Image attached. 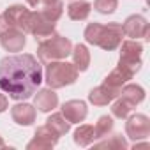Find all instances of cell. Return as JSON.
<instances>
[{
	"instance_id": "1",
	"label": "cell",
	"mask_w": 150,
	"mask_h": 150,
	"mask_svg": "<svg viewBox=\"0 0 150 150\" xmlns=\"http://www.w3.org/2000/svg\"><path fill=\"white\" fill-rule=\"evenodd\" d=\"M42 81V67L30 53L9 55L0 60V88L16 101L28 99Z\"/></svg>"
},
{
	"instance_id": "2",
	"label": "cell",
	"mask_w": 150,
	"mask_h": 150,
	"mask_svg": "<svg viewBox=\"0 0 150 150\" xmlns=\"http://www.w3.org/2000/svg\"><path fill=\"white\" fill-rule=\"evenodd\" d=\"M124 37V30L120 23H108V25H101V23H88L85 28V41L88 44L99 46L106 51H111L115 48L120 46Z\"/></svg>"
},
{
	"instance_id": "3",
	"label": "cell",
	"mask_w": 150,
	"mask_h": 150,
	"mask_svg": "<svg viewBox=\"0 0 150 150\" xmlns=\"http://www.w3.org/2000/svg\"><path fill=\"white\" fill-rule=\"evenodd\" d=\"M80 71L74 67V64L62 62V60H51L46 65V83L50 88H62L67 85H72L78 80Z\"/></svg>"
},
{
	"instance_id": "4",
	"label": "cell",
	"mask_w": 150,
	"mask_h": 150,
	"mask_svg": "<svg viewBox=\"0 0 150 150\" xmlns=\"http://www.w3.org/2000/svg\"><path fill=\"white\" fill-rule=\"evenodd\" d=\"M72 51V42L58 34L50 35L37 46V57L42 62H51V60H64L71 55Z\"/></svg>"
},
{
	"instance_id": "5",
	"label": "cell",
	"mask_w": 150,
	"mask_h": 150,
	"mask_svg": "<svg viewBox=\"0 0 150 150\" xmlns=\"http://www.w3.org/2000/svg\"><path fill=\"white\" fill-rule=\"evenodd\" d=\"M120 60H118V67H122L124 71H127L131 76L141 69V53H143V44L134 41H124L120 42Z\"/></svg>"
},
{
	"instance_id": "6",
	"label": "cell",
	"mask_w": 150,
	"mask_h": 150,
	"mask_svg": "<svg viewBox=\"0 0 150 150\" xmlns=\"http://www.w3.org/2000/svg\"><path fill=\"white\" fill-rule=\"evenodd\" d=\"M28 18L30 11L25 6H11L7 7L2 14H0V32H4L7 28H18L21 32H28Z\"/></svg>"
},
{
	"instance_id": "7",
	"label": "cell",
	"mask_w": 150,
	"mask_h": 150,
	"mask_svg": "<svg viewBox=\"0 0 150 150\" xmlns=\"http://www.w3.org/2000/svg\"><path fill=\"white\" fill-rule=\"evenodd\" d=\"M125 134L132 139V141H139V139H146L150 136V118L143 113H136L127 117L125 122Z\"/></svg>"
},
{
	"instance_id": "8",
	"label": "cell",
	"mask_w": 150,
	"mask_h": 150,
	"mask_svg": "<svg viewBox=\"0 0 150 150\" xmlns=\"http://www.w3.org/2000/svg\"><path fill=\"white\" fill-rule=\"evenodd\" d=\"M28 32L32 35H35V39H46V37L55 34V21L48 20L41 11H35V13L30 11Z\"/></svg>"
},
{
	"instance_id": "9",
	"label": "cell",
	"mask_w": 150,
	"mask_h": 150,
	"mask_svg": "<svg viewBox=\"0 0 150 150\" xmlns=\"http://www.w3.org/2000/svg\"><path fill=\"white\" fill-rule=\"evenodd\" d=\"M122 30H124V34L127 35V37H132V39H145V41H148L150 37V23L146 21V18L145 16H141V14H132V16H129L125 21H124V25H122Z\"/></svg>"
},
{
	"instance_id": "10",
	"label": "cell",
	"mask_w": 150,
	"mask_h": 150,
	"mask_svg": "<svg viewBox=\"0 0 150 150\" xmlns=\"http://www.w3.org/2000/svg\"><path fill=\"white\" fill-rule=\"evenodd\" d=\"M57 141H58V136L44 124V125H41V127H37L35 129V132H34V139L27 145V148L28 150H42V148H53L55 145H57Z\"/></svg>"
},
{
	"instance_id": "11",
	"label": "cell",
	"mask_w": 150,
	"mask_h": 150,
	"mask_svg": "<svg viewBox=\"0 0 150 150\" xmlns=\"http://www.w3.org/2000/svg\"><path fill=\"white\" fill-rule=\"evenodd\" d=\"M62 115L65 117V120L69 124H80L87 118L88 110H87V104L83 101L72 99V101H67L62 104Z\"/></svg>"
},
{
	"instance_id": "12",
	"label": "cell",
	"mask_w": 150,
	"mask_h": 150,
	"mask_svg": "<svg viewBox=\"0 0 150 150\" xmlns=\"http://www.w3.org/2000/svg\"><path fill=\"white\" fill-rule=\"evenodd\" d=\"M0 44L4 46L6 51H21L27 44L25 32L18 28H7L4 32H0Z\"/></svg>"
},
{
	"instance_id": "13",
	"label": "cell",
	"mask_w": 150,
	"mask_h": 150,
	"mask_svg": "<svg viewBox=\"0 0 150 150\" xmlns=\"http://www.w3.org/2000/svg\"><path fill=\"white\" fill-rule=\"evenodd\" d=\"M118 94H120L118 88H111V87H108V85L103 83V85H99V87H96V88L90 90L88 101H90L94 106H106V104H110L113 99H117Z\"/></svg>"
},
{
	"instance_id": "14",
	"label": "cell",
	"mask_w": 150,
	"mask_h": 150,
	"mask_svg": "<svg viewBox=\"0 0 150 150\" xmlns=\"http://www.w3.org/2000/svg\"><path fill=\"white\" fill-rule=\"evenodd\" d=\"M11 117L18 125H30L35 122V108L28 103H20L11 108Z\"/></svg>"
},
{
	"instance_id": "15",
	"label": "cell",
	"mask_w": 150,
	"mask_h": 150,
	"mask_svg": "<svg viewBox=\"0 0 150 150\" xmlns=\"http://www.w3.org/2000/svg\"><path fill=\"white\" fill-rule=\"evenodd\" d=\"M34 106L42 111V113H48L51 110H55L58 106V96L53 92V88H42L35 94L34 97Z\"/></svg>"
},
{
	"instance_id": "16",
	"label": "cell",
	"mask_w": 150,
	"mask_h": 150,
	"mask_svg": "<svg viewBox=\"0 0 150 150\" xmlns=\"http://www.w3.org/2000/svg\"><path fill=\"white\" fill-rule=\"evenodd\" d=\"M90 11H92V6L87 2V0H74L67 6V14L71 20L74 21H83L90 16Z\"/></svg>"
},
{
	"instance_id": "17",
	"label": "cell",
	"mask_w": 150,
	"mask_h": 150,
	"mask_svg": "<svg viewBox=\"0 0 150 150\" xmlns=\"http://www.w3.org/2000/svg\"><path fill=\"white\" fill-rule=\"evenodd\" d=\"M71 55H72V64H74V67H76L80 72H85V71L88 69V65H90V53H88V50H87L85 44H76V46H72Z\"/></svg>"
},
{
	"instance_id": "18",
	"label": "cell",
	"mask_w": 150,
	"mask_h": 150,
	"mask_svg": "<svg viewBox=\"0 0 150 150\" xmlns=\"http://www.w3.org/2000/svg\"><path fill=\"white\" fill-rule=\"evenodd\" d=\"M132 76H131V74L127 72V71H124L122 67H115L110 74H108V76L104 78V85H108V87H111V88H122L129 80H131Z\"/></svg>"
},
{
	"instance_id": "19",
	"label": "cell",
	"mask_w": 150,
	"mask_h": 150,
	"mask_svg": "<svg viewBox=\"0 0 150 150\" xmlns=\"http://www.w3.org/2000/svg\"><path fill=\"white\" fill-rule=\"evenodd\" d=\"M118 96L124 97V99H127L132 106H136V104H139L145 99V88L139 87V85H136V83H129V85H124L120 88Z\"/></svg>"
},
{
	"instance_id": "20",
	"label": "cell",
	"mask_w": 150,
	"mask_h": 150,
	"mask_svg": "<svg viewBox=\"0 0 150 150\" xmlns=\"http://www.w3.org/2000/svg\"><path fill=\"white\" fill-rule=\"evenodd\" d=\"M97 138H96V131H94V125H80L76 131H74V143L78 146H88L90 143H94Z\"/></svg>"
},
{
	"instance_id": "21",
	"label": "cell",
	"mask_w": 150,
	"mask_h": 150,
	"mask_svg": "<svg viewBox=\"0 0 150 150\" xmlns=\"http://www.w3.org/2000/svg\"><path fill=\"white\" fill-rule=\"evenodd\" d=\"M46 125H48L58 138L64 136V134H67V132H69V127H71V124L65 120V117H64L62 113H55V115L48 117Z\"/></svg>"
},
{
	"instance_id": "22",
	"label": "cell",
	"mask_w": 150,
	"mask_h": 150,
	"mask_svg": "<svg viewBox=\"0 0 150 150\" xmlns=\"http://www.w3.org/2000/svg\"><path fill=\"white\" fill-rule=\"evenodd\" d=\"M94 146H96V148H117V150H125L129 145H127V141L124 139L122 134H111L108 139L99 141V143H96Z\"/></svg>"
},
{
	"instance_id": "23",
	"label": "cell",
	"mask_w": 150,
	"mask_h": 150,
	"mask_svg": "<svg viewBox=\"0 0 150 150\" xmlns=\"http://www.w3.org/2000/svg\"><path fill=\"white\" fill-rule=\"evenodd\" d=\"M132 108H134V106H132L127 99L120 97L118 101H115V103H113V106H111V115H113V117H117V118H127V117L131 115Z\"/></svg>"
},
{
	"instance_id": "24",
	"label": "cell",
	"mask_w": 150,
	"mask_h": 150,
	"mask_svg": "<svg viewBox=\"0 0 150 150\" xmlns=\"http://www.w3.org/2000/svg\"><path fill=\"white\" fill-rule=\"evenodd\" d=\"M41 13L48 18V20H51V21H58V18L62 16V13H64V4L60 2V0H57V2H53V4H50V6H42L41 7Z\"/></svg>"
},
{
	"instance_id": "25",
	"label": "cell",
	"mask_w": 150,
	"mask_h": 150,
	"mask_svg": "<svg viewBox=\"0 0 150 150\" xmlns=\"http://www.w3.org/2000/svg\"><path fill=\"white\" fill-rule=\"evenodd\" d=\"M111 129H113V118L108 117V115H103V117L97 120L96 127H94L96 138H106V136L111 132Z\"/></svg>"
},
{
	"instance_id": "26",
	"label": "cell",
	"mask_w": 150,
	"mask_h": 150,
	"mask_svg": "<svg viewBox=\"0 0 150 150\" xmlns=\"http://www.w3.org/2000/svg\"><path fill=\"white\" fill-rule=\"evenodd\" d=\"M118 7V0H96L94 9L101 14H111Z\"/></svg>"
},
{
	"instance_id": "27",
	"label": "cell",
	"mask_w": 150,
	"mask_h": 150,
	"mask_svg": "<svg viewBox=\"0 0 150 150\" xmlns=\"http://www.w3.org/2000/svg\"><path fill=\"white\" fill-rule=\"evenodd\" d=\"M7 108H9V101H7V97H6L4 94H0V113H4Z\"/></svg>"
},
{
	"instance_id": "28",
	"label": "cell",
	"mask_w": 150,
	"mask_h": 150,
	"mask_svg": "<svg viewBox=\"0 0 150 150\" xmlns=\"http://www.w3.org/2000/svg\"><path fill=\"white\" fill-rule=\"evenodd\" d=\"M53 2H57V0H39V7H42V6H50V4H53Z\"/></svg>"
},
{
	"instance_id": "29",
	"label": "cell",
	"mask_w": 150,
	"mask_h": 150,
	"mask_svg": "<svg viewBox=\"0 0 150 150\" xmlns=\"http://www.w3.org/2000/svg\"><path fill=\"white\" fill-rule=\"evenodd\" d=\"M30 7H39V0H27Z\"/></svg>"
},
{
	"instance_id": "30",
	"label": "cell",
	"mask_w": 150,
	"mask_h": 150,
	"mask_svg": "<svg viewBox=\"0 0 150 150\" xmlns=\"http://www.w3.org/2000/svg\"><path fill=\"white\" fill-rule=\"evenodd\" d=\"M0 148H6V143H4V139L0 138Z\"/></svg>"
}]
</instances>
